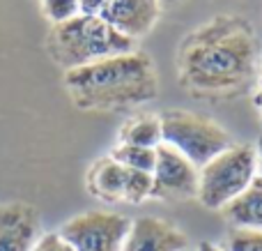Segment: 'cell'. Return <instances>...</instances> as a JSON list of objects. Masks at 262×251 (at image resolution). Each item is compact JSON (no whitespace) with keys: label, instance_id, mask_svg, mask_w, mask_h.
Instances as JSON below:
<instances>
[{"label":"cell","instance_id":"6","mask_svg":"<svg viewBox=\"0 0 262 251\" xmlns=\"http://www.w3.org/2000/svg\"><path fill=\"white\" fill-rule=\"evenodd\" d=\"M131 221L118 212L90 210L69 219L60 235L74 251H122Z\"/></svg>","mask_w":262,"mask_h":251},{"label":"cell","instance_id":"16","mask_svg":"<svg viewBox=\"0 0 262 251\" xmlns=\"http://www.w3.org/2000/svg\"><path fill=\"white\" fill-rule=\"evenodd\" d=\"M41 12L53 26L78 16V0H41Z\"/></svg>","mask_w":262,"mask_h":251},{"label":"cell","instance_id":"17","mask_svg":"<svg viewBox=\"0 0 262 251\" xmlns=\"http://www.w3.org/2000/svg\"><path fill=\"white\" fill-rule=\"evenodd\" d=\"M226 251H262V231L232 228L228 235Z\"/></svg>","mask_w":262,"mask_h":251},{"label":"cell","instance_id":"5","mask_svg":"<svg viewBox=\"0 0 262 251\" xmlns=\"http://www.w3.org/2000/svg\"><path fill=\"white\" fill-rule=\"evenodd\" d=\"M159 120L163 143L184 155L198 171L232 145L230 134L207 115L184 109H168L159 115Z\"/></svg>","mask_w":262,"mask_h":251},{"label":"cell","instance_id":"11","mask_svg":"<svg viewBox=\"0 0 262 251\" xmlns=\"http://www.w3.org/2000/svg\"><path fill=\"white\" fill-rule=\"evenodd\" d=\"M127 173L124 166H120L113 157L95 161V166L88 173V189L92 196L101 198L106 203L124 201V184H127Z\"/></svg>","mask_w":262,"mask_h":251},{"label":"cell","instance_id":"1","mask_svg":"<svg viewBox=\"0 0 262 251\" xmlns=\"http://www.w3.org/2000/svg\"><path fill=\"white\" fill-rule=\"evenodd\" d=\"M258 69V35L249 18L221 14L182 39L177 51L180 86L195 97H230Z\"/></svg>","mask_w":262,"mask_h":251},{"label":"cell","instance_id":"8","mask_svg":"<svg viewBox=\"0 0 262 251\" xmlns=\"http://www.w3.org/2000/svg\"><path fill=\"white\" fill-rule=\"evenodd\" d=\"M161 0H108L101 18L136 41L154 28L161 16Z\"/></svg>","mask_w":262,"mask_h":251},{"label":"cell","instance_id":"21","mask_svg":"<svg viewBox=\"0 0 262 251\" xmlns=\"http://www.w3.org/2000/svg\"><path fill=\"white\" fill-rule=\"evenodd\" d=\"M255 104L260 109V122H262V69H260V78H258V95H255Z\"/></svg>","mask_w":262,"mask_h":251},{"label":"cell","instance_id":"10","mask_svg":"<svg viewBox=\"0 0 262 251\" xmlns=\"http://www.w3.org/2000/svg\"><path fill=\"white\" fill-rule=\"evenodd\" d=\"M39 238V215L28 203L0 205V251H30Z\"/></svg>","mask_w":262,"mask_h":251},{"label":"cell","instance_id":"23","mask_svg":"<svg viewBox=\"0 0 262 251\" xmlns=\"http://www.w3.org/2000/svg\"><path fill=\"white\" fill-rule=\"evenodd\" d=\"M180 0H161V5H177Z\"/></svg>","mask_w":262,"mask_h":251},{"label":"cell","instance_id":"18","mask_svg":"<svg viewBox=\"0 0 262 251\" xmlns=\"http://www.w3.org/2000/svg\"><path fill=\"white\" fill-rule=\"evenodd\" d=\"M30 251H74V249L60 233H44L37 238L35 247Z\"/></svg>","mask_w":262,"mask_h":251},{"label":"cell","instance_id":"20","mask_svg":"<svg viewBox=\"0 0 262 251\" xmlns=\"http://www.w3.org/2000/svg\"><path fill=\"white\" fill-rule=\"evenodd\" d=\"M255 155H258V173H255V178L262 182V136L258 138V143H255Z\"/></svg>","mask_w":262,"mask_h":251},{"label":"cell","instance_id":"24","mask_svg":"<svg viewBox=\"0 0 262 251\" xmlns=\"http://www.w3.org/2000/svg\"><path fill=\"white\" fill-rule=\"evenodd\" d=\"M186 251H191V249H186Z\"/></svg>","mask_w":262,"mask_h":251},{"label":"cell","instance_id":"4","mask_svg":"<svg viewBox=\"0 0 262 251\" xmlns=\"http://www.w3.org/2000/svg\"><path fill=\"white\" fill-rule=\"evenodd\" d=\"M255 173H258L255 145L232 143L228 150H223L200 169L195 198L209 210H223L228 203H232L251 187Z\"/></svg>","mask_w":262,"mask_h":251},{"label":"cell","instance_id":"3","mask_svg":"<svg viewBox=\"0 0 262 251\" xmlns=\"http://www.w3.org/2000/svg\"><path fill=\"white\" fill-rule=\"evenodd\" d=\"M46 46L51 58L60 67H64V72L136 51L134 39L118 32L101 16H85V14H78L51 28Z\"/></svg>","mask_w":262,"mask_h":251},{"label":"cell","instance_id":"19","mask_svg":"<svg viewBox=\"0 0 262 251\" xmlns=\"http://www.w3.org/2000/svg\"><path fill=\"white\" fill-rule=\"evenodd\" d=\"M108 0H78V12L85 16H101Z\"/></svg>","mask_w":262,"mask_h":251},{"label":"cell","instance_id":"7","mask_svg":"<svg viewBox=\"0 0 262 251\" xmlns=\"http://www.w3.org/2000/svg\"><path fill=\"white\" fill-rule=\"evenodd\" d=\"M198 178L200 171L175 148L161 145L157 148V161L152 171V198L161 201H186L198 196Z\"/></svg>","mask_w":262,"mask_h":251},{"label":"cell","instance_id":"15","mask_svg":"<svg viewBox=\"0 0 262 251\" xmlns=\"http://www.w3.org/2000/svg\"><path fill=\"white\" fill-rule=\"evenodd\" d=\"M152 184H154L152 182V173L129 171L127 173V184H124V201L127 203H143L145 198H152Z\"/></svg>","mask_w":262,"mask_h":251},{"label":"cell","instance_id":"12","mask_svg":"<svg viewBox=\"0 0 262 251\" xmlns=\"http://www.w3.org/2000/svg\"><path fill=\"white\" fill-rule=\"evenodd\" d=\"M223 215L235 228L262 231V182L258 178L251 182L244 194L223 207Z\"/></svg>","mask_w":262,"mask_h":251},{"label":"cell","instance_id":"2","mask_svg":"<svg viewBox=\"0 0 262 251\" xmlns=\"http://www.w3.org/2000/svg\"><path fill=\"white\" fill-rule=\"evenodd\" d=\"M64 86L74 104L85 111H124L159 95L154 62L138 49L69 69L64 72Z\"/></svg>","mask_w":262,"mask_h":251},{"label":"cell","instance_id":"13","mask_svg":"<svg viewBox=\"0 0 262 251\" xmlns=\"http://www.w3.org/2000/svg\"><path fill=\"white\" fill-rule=\"evenodd\" d=\"M120 143L157 150L163 143L159 115H138V118L127 120L122 124V129H120Z\"/></svg>","mask_w":262,"mask_h":251},{"label":"cell","instance_id":"9","mask_svg":"<svg viewBox=\"0 0 262 251\" xmlns=\"http://www.w3.org/2000/svg\"><path fill=\"white\" fill-rule=\"evenodd\" d=\"M189 238L177 226L157 217H140L131 221L122 251H186Z\"/></svg>","mask_w":262,"mask_h":251},{"label":"cell","instance_id":"14","mask_svg":"<svg viewBox=\"0 0 262 251\" xmlns=\"http://www.w3.org/2000/svg\"><path fill=\"white\" fill-rule=\"evenodd\" d=\"M111 157H113L120 166H124V169H129V171L152 173V171H154V161H157V150H149V148H138V145H124V143H120L118 148H113Z\"/></svg>","mask_w":262,"mask_h":251},{"label":"cell","instance_id":"22","mask_svg":"<svg viewBox=\"0 0 262 251\" xmlns=\"http://www.w3.org/2000/svg\"><path fill=\"white\" fill-rule=\"evenodd\" d=\"M193 251H223L221 247H216L214 242H200L198 244V249H193Z\"/></svg>","mask_w":262,"mask_h":251}]
</instances>
